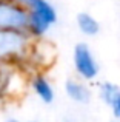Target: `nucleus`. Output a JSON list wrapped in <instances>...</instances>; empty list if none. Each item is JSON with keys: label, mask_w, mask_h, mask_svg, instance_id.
Here are the masks:
<instances>
[{"label": "nucleus", "mask_w": 120, "mask_h": 122, "mask_svg": "<svg viewBox=\"0 0 120 122\" xmlns=\"http://www.w3.org/2000/svg\"><path fill=\"white\" fill-rule=\"evenodd\" d=\"M34 37L28 31L0 30V65L29 59Z\"/></svg>", "instance_id": "1"}, {"label": "nucleus", "mask_w": 120, "mask_h": 122, "mask_svg": "<svg viewBox=\"0 0 120 122\" xmlns=\"http://www.w3.org/2000/svg\"><path fill=\"white\" fill-rule=\"evenodd\" d=\"M28 8L29 14V25L28 33L34 39H40L49 31L52 25L57 22V11L54 5L48 0H20Z\"/></svg>", "instance_id": "2"}, {"label": "nucleus", "mask_w": 120, "mask_h": 122, "mask_svg": "<svg viewBox=\"0 0 120 122\" xmlns=\"http://www.w3.org/2000/svg\"><path fill=\"white\" fill-rule=\"evenodd\" d=\"M29 14L20 0H0V30L28 31Z\"/></svg>", "instance_id": "3"}, {"label": "nucleus", "mask_w": 120, "mask_h": 122, "mask_svg": "<svg viewBox=\"0 0 120 122\" xmlns=\"http://www.w3.org/2000/svg\"><path fill=\"white\" fill-rule=\"evenodd\" d=\"M72 63H74L75 73L83 81H94L99 76V63H97L91 48L83 42H80L74 46Z\"/></svg>", "instance_id": "4"}, {"label": "nucleus", "mask_w": 120, "mask_h": 122, "mask_svg": "<svg viewBox=\"0 0 120 122\" xmlns=\"http://www.w3.org/2000/svg\"><path fill=\"white\" fill-rule=\"evenodd\" d=\"M65 93L75 104H88L91 101V90L86 83L77 79H68L65 83Z\"/></svg>", "instance_id": "5"}, {"label": "nucleus", "mask_w": 120, "mask_h": 122, "mask_svg": "<svg viewBox=\"0 0 120 122\" xmlns=\"http://www.w3.org/2000/svg\"><path fill=\"white\" fill-rule=\"evenodd\" d=\"M31 88L36 93V96L43 102V104H51L55 97V93L52 85L49 83V81L42 74V73H36L31 79Z\"/></svg>", "instance_id": "6"}, {"label": "nucleus", "mask_w": 120, "mask_h": 122, "mask_svg": "<svg viewBox=\"0 0 120 122\" xmlns=\"http://www.w3.org/2000/svg\"><path fill=\"white\" fill-rule=\"evenodd\" d=\"M75 22H77V28L80 30V33L88 36V37L97 36L100 31V23L89 12H80V14H77Z\"/></svg>", "instance_id": "7"}, {"label": "nucleus", "mask_w": 120, "mask_h": 122, "mask_svg": "<svg viewBox=\"0 0 120 122\" xmlns=\"http://www.w3.org/2000/svg\"><path fill=\"white\" fill-rule=\"evenodd\" d=\"M120 94V88L112 82H102L99 85V96L106 105L111 107V104L115 101V97Z\"/></svg>", "instance_id": "8"}, {"label": "nucleus", "mask_w": 120, "mask_h": 122, "mask_svg": "<svg viewBox=\"0 0 120 122\" xmlns=\"http://www.w3.org/2000/svg\"><path fill=\"white\" fill-rule=\"evenodd\" d=\"M111 110H112V114H114L117 119H120V94L115 97V101L111 104Z\"/></svg>", "instance_id": "9"}, {"label": "nucleus", "mask_w": 120, "mask_h": 122, "mask_svg": "<svg viewBox=\"0 0 120 122\" xmlns=\"http://www.w3.org/2000/svg\"><path fill=\"white\" fill-rule=\"evenodd\" d=\"M6 122H18V121H15V119H9V121H6Z\"/></svg>", "instance_id": "10"}, {"label": "nucleus", "mask_w": 120, "mask_h": 122, "mask_svg": "<svg viewBox=\"0 0 120 122\" xmlns=\"http://www.w3.org/2000/svg\"><path fill=\"white\" fill-rule=\"evenodd\" d=\"M29 122H37V121H29Z\"/></svg>", "instance_id": "11"}]
</instances>
